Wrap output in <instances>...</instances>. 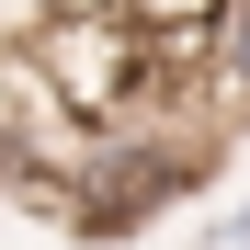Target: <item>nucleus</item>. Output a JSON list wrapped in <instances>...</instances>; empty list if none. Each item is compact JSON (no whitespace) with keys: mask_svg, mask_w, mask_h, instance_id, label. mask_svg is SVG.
<instances>
[{"mask_svg":"<svg viewBox=\"0 0 250 250\" xmlns=\"http://www.w3.org/2000/svg\"><path fill=\"white\" fill-rule=\"evenodd\" d=\"M205 171H216V137H193V114L103 125V137H80V159H68V228L80 239H137L148 216H171Z\"/></svg>","mask_w":250,"mask_h":250,"instance_id":"f257e3e1","label":"nucleus"},{"mask_svg":"<svg viewBox=\"0 0 250 250\" xmlns=\"http://www.w3.org/2000/svg\"><path fill=\"white\" fill-rule=\"evenodd\" d=\"M205 250H250V205H228V216L205 228Z\"/></svg>","mask_w":250,"mask_h":250,"instance_id":"f03ea898","label":"nucleus"}]
</instances>
